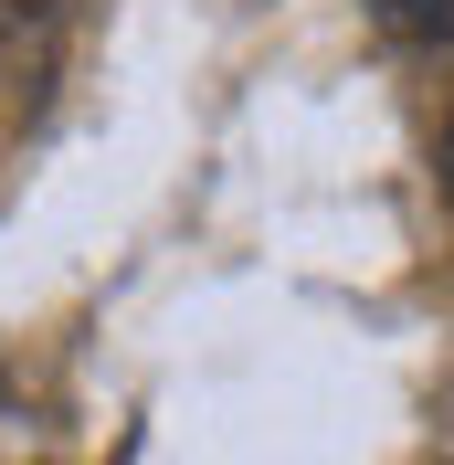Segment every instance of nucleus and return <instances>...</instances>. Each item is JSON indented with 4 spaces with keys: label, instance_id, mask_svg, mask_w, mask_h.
Segmentation results:
<instances>
[{
    "label": "nucleus",
    "instance_id": "obj_1",
    "mask_svg": "<svg viewBox=\"0 0 454 465\" xmlns=\"http://www.w3.org/2000/svg\"><path fill=\"white\" fill-rule=\"evenodd\" d=\"M444 170H454V127H444Z\"/></svg>",
    "mask_w": 454,
    "mask_h": 465
}]
</instances>
